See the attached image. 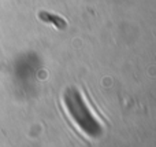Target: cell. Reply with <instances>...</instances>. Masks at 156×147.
<instances>
[{"mask_svg":"<svg viewBox=\"0 0 156 147\" xmlns=\"http://www.w3.org/2000/svg\"><path fill=\"white\" fill-rule=\"evenodd\" d=\"M40 18L43 19L44 22L52 24L55 28H58V29H60V30L66 29V26H67V22H66L62 17L55 15V14H51V13H47V11H41V13H40Z\"/></svg>","mask_w":156,"mask_h":147,"instance_id":"6da1fadb","label":"cell"}]
</instances>
